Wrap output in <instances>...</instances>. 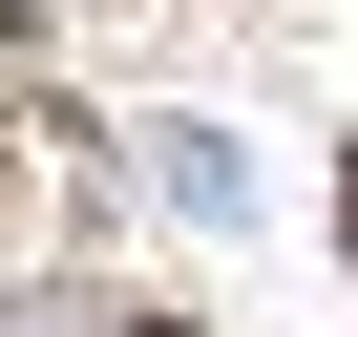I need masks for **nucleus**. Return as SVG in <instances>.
<instances>
[{
  "label": "nucleus",
  "mask_w": 358,
  "mask_h": 337,
  "mask_svg": "<svg viewBox=\"0 0 358 337\" xmlns=\"http://www.w3.org/2000/svg\"><path fill=\"white\" fill-rule=\"evenodd\" d=\"M148 337H169V316H148Z\"/></svg>",
  "instance_id": "f257e3e1"
}]
</instances>
